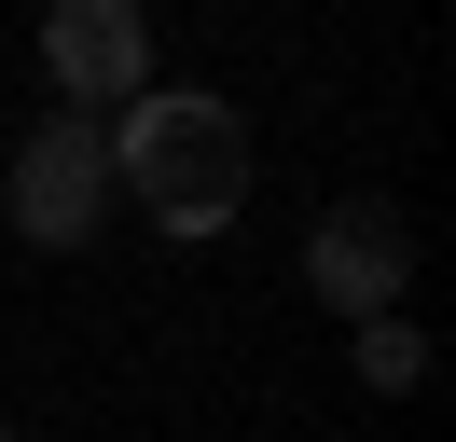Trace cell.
Returning <instances> with one entry per match:
<instances>
[{
	"mask_svg": "<svg viewBox=\"0 0 456 442\" xmlns=\"http://www.w3.org/2000/svg\"><path fill=\"white\" fill-rule=\"evenodd\" d=\"M0 442H28V429H0Z\"/></svg>",
	"mask_w": 456,
	"mask_h": 442,
	"instance_id": "cell-6",
	"label": "cell"
},
{
	"mask_svg": "<svg viewBox=\"0 0 456 442\" xmlns=\"http://www.w3.org/2000/svg\"><path fill=\"white\" fill-rule=\"evenodd\" d=\"M97 125H111V193H139L152 235H180V249H208L235 208H249V180H263L249 110L208 97V83H139V97L97 110Z\"/></svg>",
	"mask_w": 456,
	"mask_h": 442,
	"instance_id": "cell-1",
	"label": "cell"
},
{
	"mask_svg": "<svg viewBox=\"0 0 456 442\" xmlns=\"http://www.w3.org/2000/svg\"><path fill=\"white\" fill-rule=\"evenodd\" d=\"M305 291L332 304L346 332H360V318H401V291H415V221H401L387 193H346V208L305 235Z\"/></svg>",
	"mask_w": 456,
	"mask_h": 442,
	"instance_id": "cell-3",
	"label": "cell"
},
{
	"mask_svg": "<svg viewBox=\"0 0 456 442\" xmlns=\"http://www.w3.org/2000/svg\"><path fill=\"white\" fill-rule=\"evenodd\" d=\"M0 208H14V235L28 249H97L111 235V125L97 110H42L28 138H14V180H0Z\"/></svg>",
	"mask_w": 456,
	"mask_h": 442,
	"instance_id": "cell-2",
	"label": "cell"
},
{
	"mask_svg": "<svg viewBox=\"0 0 456 442\" xmlns=\"http://www.w3.org/2000/svg\"><path fill=\"white\" fill-rule=\"evenodd\" d=\"M42 83H56V110H125L152 83V14L139 0H42Z\"/></svg>",
	"mask_w": 456,
	"mask_h": 442,
	"instance_id": "cell-4",
	"label": "cell"
},
{
	"mask_svg": "<svg viewBox=\"0 0 456 442\" xmlns=\"http://www.w3.org/2000/svg\"><path fill=\"white\" fill-rule=\"evenodd\" d=\"M360 387H373V401H415V387H428V332L415 318H360Z\"/></svg>",
	"mask_w": 456,
	"mask_h": 442,
	"instance_id": "cell-5",
	"label": "cell"
}]
</instances>
